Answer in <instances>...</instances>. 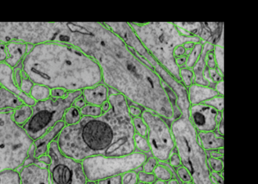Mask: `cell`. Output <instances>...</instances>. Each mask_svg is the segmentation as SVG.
<instances>
[{"label": "cell", "instance_id": "obj_1", "mask_svg": "<svg viewBox=\"0 0 258 184\" xmlns=\"http://www.w3.org/2000/svg\"><path fill=\"white\" fill-rule=\"evenodd\" d=\"M55 30L54 42L72 46L93 58L110 89L144 109L174 119L177 107L172 90L104 22H58Z\"/></svg>", "mask_w": 258, "mask_h": 184}, {"label": "cell", "instance_id": "obj_2", "mask_svg": "<svg viewBox=\"0 0 258 184\" xmlns=\"http://www.w3.org/2000/svg\"><path fill=\"white\" fill-rule=\"evenodd\" d=\"M108 100L109 111L98 117L82 116L78 124L62 130L56 140L64 155L82 162L91 157H118L136 151L128 100L115 92Z\"/></svg>", "mask_w": 258, "mask_h": 184}, {"label": "cell", "instance_id": "obj_3", "mask_svg": "<svg viewBox=\"0 0 258 184\" xmlns=\"http://www.w3.org/2000/svg\"><path fill=\"white\" fill-rule=\"evenodd\" d=\"M22 70L35 84L68 92L82 91L103 82L100 68L93 58L63 43L34 46L23 59Z\"/></svg>", "mask_w": 258, "mask_h": 184}, {"label": "cell", "instance_id": "obj_4", "mask_svg": "<svg viewBox=\"0 0 258 184\" xmlns=\"http://www.w3.org/2000/svg\"><path fill=\"white\" fill-rule=\"evenodd\" d=\"M129 23L156 62L181 83L180 69L176 64L175 52L188 43H203L201 40L197 37L183 34L175 22H132Z\"/></svg>", "mask_w": 258, "mask_h": 184}, {"label": "cell", "instance_id": "obj_5", "mask_svg": "<svg viewBox=\"0 0 258 184\" xmlns=\"http://www.w3.org/2000/svg\"><path fill=\"white\" fill-rule=\"evenodd\" d=\"M171 128L182 166L190 173L194 184H214L211 178L207 151L201 146L198 132L189 118L182 115L172 120Z\"/></svg>", "mask_w": 258, "mask_h": 184}, {"label": "cell", "instance_id": "obj_6", "mask_svg": "<svg viewBox=\"0 0 258 184\" xmlns=\"http://www.w3.org/2000/svg\"><path fill=\"white\" fill-rule=\"evenodd\" d=\"M13 111H0V172L22 168L34 143L13 121Z\"/></svg>", "mask_w": 258, "mask_h": 184}, {"label": "cell", "instance_id": "obj_7", "mask_svg": "<svg viewBox=\"0 0 258 184\" xmlns=\"http://www.w3.org/2000/svg\"><path fill=\"white\" fill-rule=\"evenodd\" d=\"M81 95L82 91H78L68 92L62 98L50 97L45 101L37 102L32 107L31 116L22 128L31 140L39 139L63 120L66 110Z\"/></svg>", "mask_w": 258, "mask_h": 184}, {"label": "cell", "instance_id": "obj_8", "mask_svg": "<svg viewBox=\"0 0 258 184\" xmlns=\"http://www.w3.org/2000/svg\"><path fill=\"white\" fill-rule=\"evenodd\" d=\"M147 157L145 153L136 151L118 157H91L81 163L87 179L96 182L142 168Z\"/></svg>", "mask_w": 258, "mask_h": 184}, {"label": "cell", "instance_id": "obj_9", "mask_svg": "<svg viewBox=\"0 0 258 184\" xmlns=\"http://www.w3.org/2000/svg\"><path fill=\"white\" fill-rule=\"evenodd\" d=\"M148 127L147 139L151 154L159 163L168 162L176 150L171 128L165 119L150 111L144 109L141 115Z\"/></svg>", "mask_w": 258, "mask_h": 184}, {"label": "cell", "instance_id": "obj_10", "mask_svg": "<svg viewBox=\"0 0 258 184\" xmlns=\"http://www.w3.org/2000/svg\"><path fill=\"white\" fill-rule=\"evenodd\" d=\"M47 153L52 159L48 168L51 184H85L87 179L81 162L64 155L56 139L50 144Z\"/></svg>", "mask_w": 258, "mask_h": 184}, {"label": "cell", "instance_id": "obj_11", "mask_svg": "<svg viewBox=\"0 0 258 184\" xmlns=\"http://www.w3.org/2000/svg\"><path fill=\"white\" fill-rule=\"evenodd\" d=\"M223 116V112H219L204 103L191 105L189 110V119L197 132H215Z\"/></svg>", "mask_w": 258, "mask_h": 184}, {"label": "cell", "instance_id": "obj_12", "mask_svg": "<svg viewBox=\"0 0 258 184\" xmlns=\"http://www.w3.org/2000/svg\"><path fill=\"white\" fill-rule=\"evenodd\" d=\"M20 184H51L49 169L35 164L23 166L18 171Z\"/></svg>", "mask_w": 258, "mask_h": 184}, {"label": "cell", "instance_id": "obj_13", "mask_svg": "<svg viewBox=\"0 0 258 184\" xmlns=\"http://www.w3.org/2000/svg\"><path fill=\"white\" fill-rule=\"evenodd\" d=\"M110 88L103 82L82 91V95L87 104L101 106L108 101Z\"/></svg>", "mask_w": 258, "mask_h": 184}, {"label": "cell", "instance_id": "obj_14", "mask_svg": "<svg viewBox=\"0 0 258 184\" xmlns=\"http://www.w3.org/2000/svg\"><path fill=\"white\" fill-rule=\"evenodd\" d=\"M65 126L64 122L63 120L60 121L43 137L34 141V157L36 159L47 154L50 144L57 138L62 130Z\"/></svg>", "mask_w": 258, "mask_h": 184}, {"label": "cell", "instance_id": "obj_15", "mask_svg": "<svg viewBox=\"0 0 258 184\" xmlns=\"http://www.w3.org/2000/svg\"><path fill=\"white\" fill-rule=\"evenodd\" d=\"M188 91L191 106L203 103L206 101L219 95L213 88L194 84L188 88Z\"/></svg>", "mask_w": 258, "mask_h": 184}, {"label": "cell", "instance_id": "obj_16", "mask_svg": "<svg viewBox=\"0 0 258 184\" xmlns=\"http://www.w3.org/2000/svg\"><path fill=\"white\" fill-rule=\"evenodd\" d=\"M7 58L5 63L12 68L22 62L27 54V44L20 42H11L6 44Z\"/></svg>", "mask_w": 258, "mask_h": 184}, {"label": "cell", "instance_id": "obj_17", "mask_svg": "<svg viewBox=\"0 0 258 184\" xmlns=\"http://www.w3.org/2000/svg\"><path fill=\"white\" fill-rule=\"evenodd\" d=\"M0 85L17 97L22 92L14 81L13 68L5 62L0 63Z\"/></svg>", "mask_w": 258, "mask_h": 184}, {"label": "cell", "instance_id": "obj_18", "mask_svg": "<svg viewBox=\"0 0 258 184\" xmlns=\"http://www.w3.org/2000/svg\"><path fill=\"white\" fill-rule=\"evenodd\" d=\"M198 138L201 146L206 151L224 147V138L216 132H198Z\"/></svg>", "mask_w": 258, "mask_h": 184}, {"label": "cell", "instance_id": "obj_19", "mask_svg": "<svg viewBox=\"0 0 258 184\" xmlns=\"http://www.w3.org/2000/svg\"><path fill=\"white\" fill-rule=\"evenodd\" d=\"M23 103L16 95L3 88L0 89V111L15 109Z\"/></svg>", "mask_w": 258, "mask_h": 184}, {"label": "cell", "instance_id": "obj_20", "mask_svg": "<svg viewBox=\"0 0 258 184\" xmlns=\"http://www.w3.org/2000/svg\"><path fill=\"white\" fill-rule=\"evenodd\" d=\"M32 114V107L23 104L13 111L12 118L15 124L22 127Z\"/></svg>", "mask_w": 258, "mask_h": 184}, {"label": "cell", "instance_id": "obj_21", "mask_svg": "<svg viewBox=\"0 0 258 184\" xmlns=\"http://www.w3.org/2000/svg\"><path fill=\"white\" fill-rule=\"evenodd\" d=\"M30 96L36 102L45 101L51 97V89L44 85L35 84Z\"/></svg>", "mask_w": 258, "mask_h": 184}, {"label": "cell", "instance_id": "obj_22", "mask_svg": "<svg viewBox=\"0 0 258 184\" xmlns=\"http://www.w3.org/2000/svg\"><path fill=\"white\" fill-rule=\"evenodd\" d=\"M81 118L80 110L72 105L64 112L63 121L66 126H71L78 124Z\"/></svg>", "mask_w": 258, "mask_h": 184}, {"label": "cell", "instance_id": "obj_23", "mask_svg": "<svg viewBox=\"0 0 258 184\" xmlns=\"http://www.w3.org/2000/svg\"><path fill=\"white\" fill-rule=\"evenodd\" d=\"M156 180L168 182L174 178L172 171L167 162L159 163L153 173Z\"/></svg>", "mask_w": 258, "mask_h": 184}, {"label": "cell", "instance_id": "obj_24", "mask_svg": "<svg viewBox=\"0 0 258 184\" xmlns=\"http://www.w3.org/2000/svg\"><path fill=\"white\" fill-rule=\"evenodd\" d=\"M0 184H20L19 172L8 170L0 172Z\"/></svg>", "mask_w": 258, "mask_h": 184}, {"label": "cell", "instance_id": "obj_25", "mask_svg": "<svg viewBox=\"0 0 258 184\" xmlns=\"http://www.w3.org/2000/svg\"><path fill=\"white\" fill-rule=\"evenodd\" d=\"M204 44L197 43L192 49L187 57L186 68L192 69L194 66L202 52Z\"/></svg>", "mask_w": 258, "mask_h": 184}, {"label": "cell", "instance_id": "obj_26", "mask_svg": "<svg viewBox=\"0 0 258 184\" xmlns=\"http://www.w3.org/2000/svg\"><path fill=\"white\" fill-rule=\"evenodd\" d=\"M134 144L136 150L138 151L145 153H151V149L148 140L146 137L140 136L137 134H135L134 136Z\"/></svg>", "mask_w": 258, "mask_h": 184}, {"label": "cell", "instance_id": "obj_27", "mask_svg": "<svg viewBox=\"0 0 258 184\" xmlns=\"http://www.w3.org/2000/svg\"><path fill=\"white\" fill-rule=\"evenodd\" d=\"M132 124L136 134L147 138L148 127L141 116L132 117Z\"/></svg>", "mask_w": 258, "mask_h": 184}, {"label": "cell", "instance_id": "obj_28", "mask_svg": "<svg viewBox=\"0 0 258 184\" xmlns=\"http://www.w3.org/2000/svg\"><path fill=\"white\" fill-rule=\"evenodd\" d=\"M82 116L98 117L103 114L100 106L87 104L80 110Z\"/></svg>", "mask_w": 258, "mask_h": 184}, {"label": "cell", "instance_id": "obj_29", "mask_svg": "<svg viewBox=\"0 0 258 184\" xmlns=\"http://www.w3.org/2000/svg\"><path fill=\"white\" fill-rule=\"evenodd\" d=\"M180 76L181 83L187 89L194 84V76L192 69L188 68L180 69Z\"/></svg>", "mask_w": 258, "mask_h": 184}, {"label": "cell", "instance_id": "obj_30", "mask_svg": "<svg viewBox=\"0 0 258 184\" xmlns=\"http://www.w3.org/2000/svg\"><path fill=\"white\" fill-rule=\"evenodd\" d=\"M213 51L217 69L224 74V47L215 46Z\"/></svg>", "mask_w": 258, "mask_h": 184}, {"label": "cell", "instance_id": "obj_31", "mask_svg": "<svg viewBox=\"0 0 258 184\" xmlns=\"http://www.w3.org/2000/svg\"><path fill=\"white\" fill-rule=\"evenodd\" d=\"M203 103L208 105L214 108L219 112H224V96L218 95Z\"/></svg>", "mask_w": 258, "mask_h": 184}, {"label": "cell", "instance_id": "obj_32", "mask_svg": "<svg viewBox=\"0 0 258 184\" xmlns=\"http://www.w3.org/2000/svg\"><path fill=\"white\" fill-rule=\"evenodd\" d=\"M122 184H137L138 182L136 171L127 172L121 175Z\"/></svg>", "mask_w": 258, "mask_h": 184}, {"label": "cell", "instance_id": "obj_33", "mask_svg": "<svg viewBox=\"0 0 258 184\" xmlns=\"http://www.w3.org/2000/svg\"><path fill=\"white\" fill-rule=\"evenodd\" d=\"M178 178L182 184L192 182V177L190 172L184 167L181 166L176 169Z\"/></svg>", "mask_w": 258, "mask_h": 184}, {"label": "cell", "instance_id": "obj_34", "mask_svg": "<svg viewBox=\"0 0 258 184\" xmlns=\"http://www.w3.org/2000/svg\"><path fill=\"white\" fill-rule=\"evenodd\" d=\"M159 161L153 156L147 157L142 166V170L148 173H153L159 164Z\"/></svg>", "mask_w": 258, "mask_h": 184}, {"label": "cell", "instance_id": "obj_35", "mask_svg": "<svg viewBox=\"0 0 258 184\" xmlns=\"http://www.w3.org/2000/svg\"><path fill=\"white\" fill-rule=\"evenodd\" d=\"M208 164L211 171L221 173L224 171L223 159L208 158Z\"/></svg>", "mask_w": 258, "mask_h": 184}, {"label": "cell", "instance_id": "obj_36", "mask_svg": "<svg viewBox=\"0 0 258 184\" xmlns=\"http://www.w3.org/2000/svg\"><path fill=\"white\" fill-rule=\"evenodd\" d=\"M138 181L146 184H153L156 180L153 173H148L142 170L137 172Z\"/></svg>", "mask_w": 258, "mask_h": 184}, {"label": "cell", "instance_id": "obj_37", "mask_svg": "<svg viewBox=\"0 0 258 184\" xmlns=\"http://www.w3.org/2000/svg\"><path fill=\"white\" fill-rule=\"evenodd\" d=\"M35 84L32 82L28 78H22L21 84L20 89L21 92H23L27 95H29L32 87Z\"/></svg>", "mask_w": 258, "mask_h": 184}, {"label": "cell", "instance_id": "obj_38", "mask_svg": "<svg viewBox=\"0 0 258 184\" xmlns=\"http://www.w3.org/2000/svg\"><path fill=\"white\" fill-rule=\"evenodd\" d=\"M13 70L14 81L17 87L20 89L22 82V61L14 68Z\"/></svg>", "mask_w": 258, "mask_h": 184}, {"label": "cell", "instance_id": "obj_39", "mask_svg": "<svg viewBox=\"0 0 258 184\" xmlns=\"http://www.w3.org/2000/svg\"><path fill=\"white\" fill-rule=\"evenodd\" d=\"M175 150L172 153L167 162L171 166L176 169L182 166V162L179 155Z\"/></svg>", "mask_w": 258, "mask_h": 184}, {"label": "cell", "instance_id": "obj_40", "mask_svg": "<svg viewBox=\"0 0 258 184\" xmlns=\"http://www.w3.org/2000/svg\"><path fill=\"white\" fill-rule=\"evenodd\" d=\"M129 112L132 117L141 116L144 109L130 102H128Z\"/></svg>", "mask_w": 258, "mask_h": 184}, {"label": "cell", "instance_id": "obj_41", "mask_svg": "<svg viewBox=\"0 0 258 184\" xmlns=\"http://www.w3.org/2000/svg\"><path fill=\"white\" fill-rule=\"evenodd\" d=\"M96 182L97 184H122L121 175L100 180Z\"/></svg>", "mask_w": 258, "mask_h": 184}, {"label": "cell", "instance_id": "obj_42", "mask_svg": "<svg viewBox=\"0 0 258 184\" xmlns=\"http://www.w3.org/2000/svg\"><path fill=\"white\" fill-rule=\"evenodd\" d=\"M68 92L62 89L56 88L51 89V97L54 98H62L65 97Z\"/></svg>", "mask_w": 258, "mask_h": 184}, {"label": "cell", "instance_id": "obj_43", "mask_svg": "<svg viewBox=\"0 0 258 184\" xmlns=\"http://www.w3.org/2000/svg\"><path fill=\"white\" fill-rule=\"evenodd\" d=\"M18 98L24 104L30 107L34 106L37 102L29 95H27L23 93V92H22L21 94L18 97Z\"/></svg>", "mask_w": 258, "mask_h": 184}, {"label": "cell", "instance_id": "obj_44", "mask_svg": "<svg viewBox=\"0 0 258 184\" xmlns=\"http://www.w3.org/2000/svg\"><path fill=\"white\" fill-rule=\"evenodd\" d=\"M211 178L214 184H224V171L221 173L211 171Z\"/></svg>", "mask_w": 258, "mask_h": 184}, {"label": "cell", "instance_id": "obj_45", "mask_svg": "<svg viewBox=\"0 0 258 184\" xmlns=\"http://www.w3.org/2000/svg\"><path fill=\"white\" fill-rule=\"evenodd\" d=\"M7 58L6 45L0 43V63L5 62Z\"/></svg>", "mask_w": 258, "mask_h": 184}, {"label": "cell", "instance_id": "obj_46", "mask_svg": "<svg viewBox=\"0 0 258 184\" xmlns=\"http://www.w3.org/2000/svg\"><path fill=\"white\" fill-rule=\"evenodd\" d=\"M87 104L82 95L76 99L73 103V106L79 110L81 109Z\"/></svg>", "mask_w": 258, "mask_h": 184}, {"label": "cell", "instance_id": "obj_47", "mask_svg": "<svg viewBox=\"0 0 258 184\" xmlns=\"http://www.w3.org/2000/svg\"><path fill=\"white\" fill-rule=\"evenodd\" d=\"M38 162L42 163L48 167L51 165L52 163V159L51 157L47 153V154L44 155L37 159Z\"/></svg>", "mask_w": 258, "mask_h": 184}, {"label": "cell", "instance_id": "obj_48", "mask_svg": "<svg viewBox=\"0 0 258 184\" xmlns=\"http://www.w3.org/2000/svg\"><path fill=\"white\" fill-rule=\"evenodd\" d=\"M215 132L220 136H224V116L218 122Z\"/></svg>", "mask_w": 258, "mask_h": 184}, {"label": "cell", "instance_id": "obj_49", "mask_svg": "<svg viewBox=\"0 0 258 184\" xmlns=\"http://www.w3.org/2000/svg\"><path fill=\"white\" fill-rule=\"evenodd\" d=\"M214 89L219 95L224 96V80L216 83Z\"/></svg>", "mask_w": 258, "mask_h": 184}, {"label": "cell", "instance_id": "obj_50", "mask_svg": "<svg viewBox=\"0 0 258 184\" xmlns=\"http://www.w3.org/2000/svg\"><path fill=\"white\" fill-rule=\"evenodd\" d=\"M209 157L214 159H223L224 154H222L218 150L210 151Z\"/></svg>", "mask_w": 258, "mask_h": 184}, {"label": "cell", "instance_id": "obj_51", "mask_svg": "<svg viewBox=\"0 0 258 184\" xmlns=\"http://www.w3.org/2000/svg\"><path fill=\"white\" fill-rule=\"evenodd\" d=\"M103 113H105L110 110L111 105L109 100L104 103L101 106Z\"/></svg>", "mask_w": 258, "mask_h": 184}, {"label": "cell", "instance_id": "obj_52", "mask_svg": "<svg viewBox=\"0 0 258 184\" xmlns=\"http://www.w3.org/2000/svg\"><path fill=\"white\" fill-rule=\"evenodd\" d=\"M168 184H180L179 182L176 179L173 178L168 182H167Z\"/></svg>", "mask_w": 258, "mask_h": 184}, {"label": "cell", "instance_id": "obj_53", "mask_svg": "<svg viewBox=\"0 0 258 184\" xmlns=\"http://www.w3.org/2000/svg\"><path fill=\"white\" fill-rule=\"evenodd\" d=\"M153 184H168L167 182L156 180Z\"/></svg>", "mask_w": 258, "mask_h": 184}, {"label": "cell", "instance_id": "obj_54", "mask_svg": "<svg viewBox=\"0 0 258 184\" xmlns=\"http://www.w3.org/2000/svg\"><path fill=\"white\" fill-rule=\"evenodd\" d=\"M85 184H97V182L96 181L87 180Z\"/></svg>", "mask_w": 258, "mask_h": 184}, {"label": "cell", "instance_id": "obj_55", "mask_svg": "<svg viewBox=\"0 0 258 184\" xmlns=\"http://www.w3.org/2000/svg\"><path fill=\"white\" fill-rule=\"evenodd\" d=\"M137 184H145L144 183H143V182H141L138 181V182L137 183Z\"/></svg>", "mask_w": 258, "mask_h": 184}, {"label": "cell", "instance_id": "obj_56", "mask_svg": "<svg viewBox=\"0 0 258 184\" xmlns=\"http://www.w3.org/2000/svg\"><path fill=\"white\" fill-rule=\"evenodd\" d=\"M185 184H194L192 182H190V183H186Z\"/></svg>", "mask_w": 258, "mask_h": 184}, {"label": "cell", "instance_id": "obj_57", "mask_svg": "<svg viewBox=\"0 0 258 184\" xmlns=\"http://www.w3.org/2000/svg\"><path fill=\"white\" fill-rule=\"evenodd\" d=\"M1 88H2V87H1V85H0V89H1Z\"/></svg>", "mask_w": 258, "mask_h": 184}, {"label": "cell", "instance_id": "obj_58", "mask_svg": "<svg viewBox=\"0 0 258 184\" xmlns=\"http://www.w3.org/2000/svg\"></svg>", "mask_w": 258, "mask_h": 184}]
</instances>
